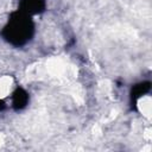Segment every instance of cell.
<instances>
[{
	"instance_id": "obj_3",
	"label": "cell",
	"mask_w": 152,
	"mask_h": 152,
	"mask_svg": "<svg viewBox=\"0 0 152 152\" xmlns=\"http://www.w3.org/2000/svg\"><path fill=\"white\" fill-rule=\"evenodd\" d=\"M11 102L15 110H23L30 102V95L24 88L17 86L11 94Z\"/></svg>"
},
{
	"instance_id": "obj_4",
	"label": "cell",
	"mask_w": 152,
	"mask_h": 152,
	"mask_svg": "<svg viewBox=\"0 0 152 152\" xmlns=\"http://www.w3.org/2000/svg\"><path fill=\"white\" fill-rule=\"evenodd\" d=\"M17 86H14V80L10 75H0V99H6L7 96H11L13 89Z\"/></svg>"
},
{
	"instance_id": "obj_1",
	"label": "cell",
	"mask_w": 152,
	"mask_h": 152,
	"mask_svg": "<svg viewBox=\"0 0 152 152\" xmlns=\"http://www.w3.org/2000/svg\"><path fill=\"white\" fill-rule=\"evenodd\" d=\"M34 32V24L32 17L17 10L13 12L7 21V24L2 28L4 39L14 46L25 45Z\"/></svg>"
},
{
	"instance_id": "obj_5",
	"label": "cell",
	"mask_w": 152,
	"mask_h": 152,
	"mask_svg": "<svg viewBox=\"0 0 152 152\" xmlns=\"http://www.w3.org/2000/svg\"><path fill=\"white\" fill-rule=\"evenodd\" d=\"M150 89H151V82H148V81L140 82V83L133 86L132 93H131V97L135 101L137 99H139V97H141L144 95L150 94Z\"/></svg>"
},
{
	"instance_id": "obj_6",
	"label": "cell",
	"mask_w": 152,
	"mask_h": 152,
	"mask_svg": "<svg viewBox=\"0 0 152 152\" xmlns=\"http://www.w3.org/2000/svg\"><path fill=\"white\" fill-rule=\"evenodd\" d=\"M6 108V103H5V100L4 99H0V112L4 110Z\"/></svg>"
},
{
	"instance_id": "obj_2",
	"label": "cell",
	"mask_w": 152,
	"mask_h": 152,
	"mask_svg": "<svg viewBox=\"0 0 152 152\" xmlns=\"http://www.w3.org/2000/svg\"><path fill=\"white\" fill-rule=\"evenodd\" d=\"M45 0H20L19 1V11L33 17L45 11Z\"/></svg>"
}]
</instances>
